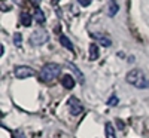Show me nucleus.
<instances>
[{
  "label": "nucleus",
  "mask_w": 149,
  "mask_h": 138,
  "mask_svg": "<svg viewBox=\"0 0 149 138\" xmlns=\"http://www.w3.org/2000/svg\"><path fill=\"white\" fill-rule=\"evenodd\" d=\"M125 80L137 89H149V77L139 68L130 70L125 76Z\"/></svg>",
  "instance_id": "nucleus-1"
},
{
  "label": "nucleus",
  "mask_w": 149,
  "mask_h": 138,
  "mask_svg": "<svg viewBox=\"0 0 149 138\" xmlns=\"http://www.w3.org/2000/svg\"><path fill=\"white\" fill-rule=\"evenodd\" d=\"M60 74H61V66L57 64V62H48L39 71V77L42 82L49 83V82H54Z\"/></svg>",
  "instance_id": "nucleus-2"
},
{
  "label": "nucleus",
  "mask_w": 149,
  "mask_h": 138,
  "mask_svg": "<svg viewBox=\"0 0 149 138\" xmlns=\"http://www.w3.org/2000/svg\"><path fill=\"white\" fill-rule=\"evenodd\" d=\"M48 40H49V33L45 28H37L30 36V45L31 46H42V45L48 43Z\"/></svg>",
  "instance_id": "nucleus-3"
},
{
  "label": "nucleus",
  "mask_w": 149,
  "mask_h": 138,
  "mask_svg": "<svg viewBox=\"0 0 149 138\" xmlns=\"http://www.w3.org/2000/svg\"><path fill=\"white\" fill-rule=\"evenodd\" d=\"M14 74H15V77L18 79H27V77H33L36 71L27 66H17L15 70H14Z\"/></svg>",
  "instance_id": "nucleus-4"
},
{
  "label": "nucleus",
  "mask_w": 149,
  "mask_h": 138,
  "mask_svg": "<svg viewBox=\"0 0 149 138\" xmlns=\"http://www.w3.org/2000/svg\"><path fill=\"white\" fill-rule=\"evenodd\" d=\"M69 107H70V113L73 116H79L81 113H84V110H85V107L82 106V103L76 97H70L69 98Z\"/></svg>",
  "instance_id": "nucleus-5"
},
{
  "label": "nucleus",
  "mask_w": 149,
  "mask_h": 138,
  "mask_svg": "<svg viewBox=\"0 0 149 138\" xmlns=\"http://www.w3.org/2000/svg\"><path fill=\"white\" fill-rule=\"evenodd\" d=\"M94 37H95V40L100 43L102 46H104V48H109L110 45H112V40L109 39V36H106V34H100V33H95V34H93Z\"/></svg>",
  "instance_id": "nucleus-6"
},
{
  "label": "nucleus",
  "mask_w": 149,
  "mask_h": 138,
  "mask_svg": "<svg viewBox=\"0 0 149 138\" xmlns=\"http://www.w3.org/2000/svg\"><path fill=\"white\" fill-rule=\"evenodd\" d=\"M67 67L72 70V73L74 74V77H76L78 80H79V83H82L84 85V82H85V77H84V74H82V71L76 67V66H74L73 64V62H69V64H67Z\"/></svg>",
  "instance_id": "nucleus-7"
},
{
  "label": "nucleus",
  "mask_w": 149,
  "mask_h": 138,
  "mask_svg": "<svg viewBox=\"0 0 149 138\" xmlns=\"http://www.w3.org/2000/svg\"><path fill=\"white\" fill-rule=\"evenodd\" d=\"M107 15L110 18H113L116 14H118V10H119V5L116 3V0H109V3H107Z\"/></svg>",
  "instance_id": "nucleus-8"
},
{
  "label": "nucleus",
  "mask_w": 149,
  "mask_h": 138,
  "mask_svg": "<svg viewBox=\"0 0 149 138\" xmlns=\"http://www.w3.org/2000/svg\"><path fill=\"white\" fill-rule=\"evenodd\" d=\"M61 85H63L66 89H73V88H74V79H73V76H70V74H64V76L61 77Z\"/></svg>",
  "instance_id": "nucleus-9"
},
{
  "label": "nucleus",
  "mask_w": 149,
  "mask_h": 138,
  "mask_svg": "<svg viewBox=\"0 0 149 138\" xmlns=\"http://www.w3.org/2000/svg\"><path fill=\"white\" fill-rule=\"evenodd\" d=\"M104 132H106V138H116V132H115V128L112 123H106L104 126Z\"/></svg>",
  "instance_id": "nucleus-10"
},
{
  "label": "nucleus",
  "mask_w": 149,
  "mask_h": 138,
  "mask_svg": "<svg viewBox=\"0 0 149 138\" xmlns=\"http://www.w3.org/2000/svg\"><path fill=\"white\" fill-rule=\"evenodd\" d=\"M98 57H100V52H98V46H97L95 43H91V45H90V59L94 61V59H97Z\"/></svg>",
  "instance_id": "nucleus-11"
},
{
  "label": "nucleus",
  "mask_w": 149,
  "mask_h": 138,
  "mask_svg": "<svg viewBox=\"0 0 149 138\" xmlns=\"http://www.w3.org/2000/svg\"><path fill=\"white\" fill-rule=\"evenodd\" d=\"M34 19H36V22L37 24H43L45 22V14H43V10L42 9H39V8H36V10H34Z\"/></svg>",
  "instance_id": "nucleus-12"
},
{
  "label": "nucleus",
  "mask_w": 149,
  "mask_h": 138,
  "mask_svg": "<svg viewBox=\"0 0 149 138\" xmlns=\"http://www.w3.org/2000/svg\"><path fill=\"white\" fill-rule=\"evenodd\" d=\"M60 43L63 45L64 48H67L69 51H73V43H72V42L69 40V37H67V36L61 34V36H60Z\"/></svg>",
  "instance_id": "nucleus-13"
},
{
  "label": "nucleus",
  "mask_w": 149,
  "mask_h": 138,
  "mask_svg": "<svg viewBox=\"0 0 149 138\" xmlns=\"http://www.w3.org/2000/svg\"><path fill=\"white\" fill-rule=\"evenodd\" d=\"M21 22L24 24V27H30L31 26V15L29 12H22L21 14Z\"/></svg>",
  "instance_id": "nucleus-14"
},
{
  "label": "nucleus",
  "mask_w": 149,
  "mask_h": 138,
  "mask_svg": "<svg viewBox=\"0 0 149 138\" xmlns=\"http://www.w3.org/2000/svg\"><path fill=\"white\" fill-rule=\"evenodd\" d=\"M119 103V98L113 94V95H110V98L107 99V106H116Z\"/></svg>",
  "instance_id": "nucleus-15"
},
{
  "label": "nucleus",
  "mask_w": 149,
  "mask_h": 138,
  "mask_svg": "<svg viewBox=\"0 0 149 138\" xmlns=\"http://www.w3.org/2000/svg\"><path fill=\"white\" fill-rule=\"evenodd\" d=\"M21 39H22L21 34H19V33H15V36H14V42H15V45H17V46H19V45H21Z\"/></svg>",
  "instance_id": "nucleus-16"
},
{
  "label": "nucleus",
  "mask_w": 149,
  "mask_h": 138,
  "mask_svg": "<svg viewBox=\"0 0 149 138\" xmlns=\"http://www.w3.org/2000/svg\"><path fill=\"white\" fill-rule=\"evenodd\" d=\"M78 3H79L81 6H85V8H86V6L91 5V0H78Z\"/></svg>",
  "instance_id": "nucleus-17"
},
{
  "label": "nucleus",
  "mask_w": 149,
  "mask_h": 138,
  "mask_svg": "<svg viewBox=\"0 0 149 138\" xmlns=\"http://www.w3.org/2000/svg\"><path fill=\"white\" fill-rule=\"evenodd\" d=\"M12 138H26V135H24L22 132H19V131H17V132L12 134Z\"/></svg>",
  "instance_id": "nucleus-18"
},
{
  "label": "nucleus",
  "mask_w": 149,
  "mask_h": 138,
  "mask_svg": "<svg viewBox=\"0 0 149 138\" xmlns=\"http://www.w3.org/2000/svg\"><path fill=\"white\" fill-rule=\"evenodd\" d=\"M30 2H31V3H33V5H34V6L37 8V6H39V3L42 2V0H30Z\"/></svg>",
  "instance_id": "nucleus-19"
},
{
  "label": "nucleus",
  "mask_w": 149,
  "mask_h": 138,
  "mask_svg": "<svg viewBox=\"0 0 149 138\" xmlns=\"http://www.w3.org/2000/svg\"><path fill=\"white\" fill-rule=\"evenodd\" d=\"M14 2H15L17 5H22V3H24V0H14Z\"/></svg>",
  "instance_id": "nucleus-20"
}]
</instances>
